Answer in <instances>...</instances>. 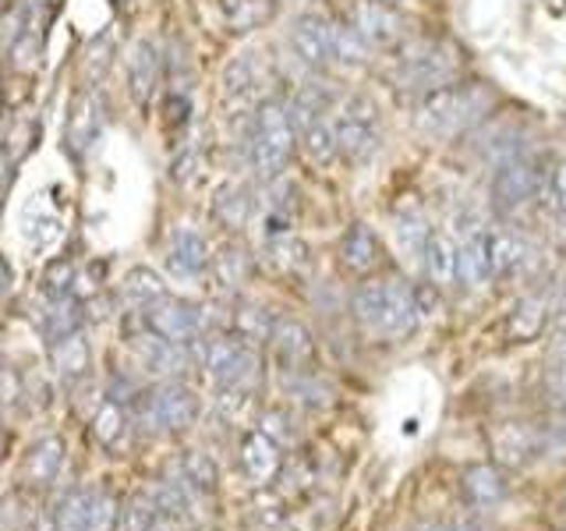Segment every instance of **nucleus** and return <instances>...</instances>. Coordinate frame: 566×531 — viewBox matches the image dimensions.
I'll return each instance as SVG.
<instances>
[{
    "mask_svg": "<svg viewBox=\"0 0 566 531\" xmlns=\"http://www.w3.org/2000/svg\"><path fill=\"white\" fill-rule=\"evenodd\" d=\"M548 315H553V301H548L545 294H524L517 305L510 309V319H506V333L510 341L517 344H531L538 341Z\"/></svg>",
    "mask_w": 566,
    "mask_h": 531,
    "instance_id": "5701e85b",
    "label": "nucleus"
},
{
    "mask_svg": "<svg viewBox=\"0 0 566 531\" xmlns=\"http://www.w3.org/2000/svg\"><path fill=\"white\" fill-rule=\"evenodd\" d=\"M492 280V256H489V227L474 235L457 238V283L460 288H482Z\"/></svg>",
    "mask_w": 566,
    "mask_h": 531,
    "instance_id": "6ab92c4d",
    "label": "nucleus"
},
{
    "mask_svg": "<svg viewBox=\"0 0 566 531\" xmlns=\"http://www.w3.org/2000/svg\"><path fill=\"white\" fill-rule=\"evenodd\" d=\"M93 433L103 447H117V442L124 439V433H128V415H124V407L117 400L99 404V412L93 418Z\"/></svg>",
    "mask_w": 566,
    "mask_h": 531,
    "instance_id": "37998d69",
    "label": "nucleus"
},
{
    "mask_svg": "<svg viewBox=\"0 0 566 531\" xmlns=\"http://www.w3.org/2000/svg\"><path fill=\"white\" fill-rule=\"evenodd\" d=\"M329 124H333V135H336V146H340L344 164L365 167L379 156L382 124H379V106L368 96H361V93L344 96L333 106Z\"/></svg>",
    "mask_w": 566,
    "mask_h": 531,
    "instance_id": "0eeeda50",
    "label": "nucleus"
},
{
    "mask_svg": "<svg viewBox=\"0 0 566 531\" xmlns=\"http://www.w3.org/2000/svg\"><path fill=\"white\" fill-rule=\"evenodd\" d=\"M407 531H453V528L442 524V521H424V524H415V528H407Z\"/></svg>",
    "mask_w": 566,
    "mask_h": 531,
    "instance_id": "3c124183",
    "label": "nucleus"
},
{
    "mask_svg": "<svg viewBox=\"0 0 566 531\" xmlns=\"http://www.w3.org/2000/svg\"><path fill=\"white\" fill-rule=\"evenodd\" d=\"M199 362L220 389H255L262 368L255 344L241 341L238 333H206L199 344Z\"/></svg>",
    "mask_w": 566,
    "mask_h": 531,
    "instance_id": "6e6552de",
    "label": "nucleus"
},
{
    "mask_svg": "<svg viewBox=\"0 0 566 531\" xmlns=\"http://www.w3.org/2000/svg\"><path fill=\"white\" fill-rule=\"evenodd\" d=\"M164 524V510L156 507L153 492H135L120 510V531H156Z\"/></svg>",
    "mask_w": 566,
    "mask_h": 531,
    "instance_id": "ea45409f",
    "label": "nucleus"
},
{
    "mask_svg": "<svg viewBox=\"0 0 566 531\" xmlns=\"http://www.w3.org/2000/svg\"><path fill=\"white\" fill-rule=\"evenodd\" d=\"M93 489H67L50 510V531H85Z\"/></svg>",
    "mask_w": 566,
    "mask_h": 531,
    "instance_id": "473e14b6",
    "label": "nucleus"
},
{
    "mask_svg": "<svg viewBox=\"0 0 566 531\" xmlns=\"http://www.w3.org/2000/svg\"><path fill=\"white\" fill-rule=\"evenodd\" d=\"M506 475L495 465H468L460 471V492H464V503L474 510H492L506 500Z\"/></svg>",
    "mask_w": 566,
    "mask_h": 531,
    "instance_id": "412c9836",
    "label": "nucleus"
},
{
    "mask_svg": "<svg viewBox=\"0 0 566 531\" xmlns=\"http://www.w3.org/2000/svg\"><path fill=\"white\" fill-rule=\"evenodd\" d=\"M8 61H11L14 71H22V75H29V71L40 67V61H43V32H40V25H35V18H29V22L11 35Z\"/></svg>",
    "mask_w": 566,
    "mask_h": 531,
    "instance_id": "2f4dec72",
    "label": "nucleus"
},
{
    "mask_svg": "<svg viewBox=\"0 0 566 531\" xmlns=\"http://www.w3.org/2000/svg\"><path fill=\"white\" fill-rule=\"evenodd\" d=\"M283 389L301 400V404H308V407H326L333 400V389L318 379V372H283Z\"/></svg>",
    "mask_w": 566,
    "mask_h": 531,
    "instance_id": "58836bf2",
    "label": "nucleus"
},
{
    "mask_svg": "<svg viewBox=\"0 0 566 531\" xmlns=\"http://www.w3.org/2000/svg\"><path fill=\"white\" fill-rule=\"evenodd\" d=\"M50 4H53V0H18V8H22L25 14H32V18L40 14V11H46Z\"/></svg>",
    "mask_w": 566,
    "mask_h": 531,
    "instance_id": "8fccbe9b",
    "label": "nucleus"
},
{
    "mask_svg": "<svg viewBox=\"0 0 566 531\" xmlns=\"http://www.w3.org/2000/svg\"><path fill=\"white\" fill-rule=\"evenodd\" d=\"M432 223H429V217L418 209V206H411V209H400L397 212V220H394V238H397V248L400 252L411 259V262H418L421 266V259H424V244H429V238H432Z\"/></svg>",
    "mask_w": 566,
    "mask_h": 531,
    "instance_id": "c85d7f7f",
    "label": "nucleus"
},
{
    "mask_svg": "<svg viewBox=\"0 0 566 531\" xmlns=\"http://www.w3.org/2000/svg\"><path fill=\"white\" fill-rule=\"evenodd\" d=\"M142 362H146L149 372H156L159 379H181L185 372L195 365L191 344H177V341H164V336L146 333L142 336Z\"/></svg>",
    "mask_w": 566,
    "mask_h": 531,
    "instance_id": "aec40b11",
    "label": "nucleus"
},
{
    "mask_svg": "<svg viewBox=\"0 0 566 531\" xmlns=\"http://www.w3.org/2000/svg\"><path fill=\"white\" fill-rule=\"evenodd\" d=\"M270 344L276 351L283 372H312L315 368V336L301 319L276 315Z\"/></svg>",
    "mask_w": 566,
    "mask_h": 531,
    "instance_id": "4468645a",
    "label": "nucleus"
},
{
    "mask_svg": "<svg viewBox=\"0 0 566 531\" xmlns=\"http://www.w3.org/2000/svg\"><path fill=\"white\" fill-rule=\"evenodd\" d=\"M495 88L485 82H450L415 100V132L432 142L464 138L492 117Z\"/></svg>",
    "mask_w": 566,
    "mask_h": 531,
    "instance_id": "f257e3e1",
    "label": "nucleus"
},
{
    "mask_svg": "<svg viewBox=\"0 0 566 531\" xmlns=\"http://www.w3.org/2000/svg\"><path fill=\"white\" fill-rule=\"evenodd\" d=\"M50 351H53V368H57L64 379H78L88 372V341H85V333L64 336V341L50 344Z\"/></svg>",
    "mask_w": 566,
    "mask_h": 531,
    "instance_id": "f704fd0d",
    "label": "nucleus"
},
{
    "mask_svg": "<svg viewBox=\"0 0 566 531\" xmlns=\"http://www.w3.org/2000/svg\"><path fill=\"white\" fill-rule=\"evenodd\" d=\"M344 100V93L336 88L333 82H326V79H308V82H301L297 88H294V96L287 100V114H291V121H294V128H297V135L305 132V128H312L315 121H323V117H329L333 114V106Z\"/></svg>",
    "mask_w": 566,
    "mask_h": 531,
    "instance_id": "2eb2a0df",
    "label": "nucleus"
},
{
    "mask_svg": "<svg viewBox=\"0 0 566 531\" xmlns=\"http://www.w3.org/2000/svg\"><path fill=\"white\" fill-rule=\"evenodd\" d=\"M259 433L262 436H270L276 447H297L301 442V433H297V425L287 412H280V407H270V412H262L259 415Z\"/></svg>",
    "mask_w": 566,
    "mask_h": 531,
    "instance_id": "c03bdc74",
    "label": "nucleus"
},
{
    "mask_svg": "<svg viewBox=\"0 0 566 531\" xmlns=\"http://www.w3.org/2000/svg\"><path fill=\"white\" fill-rule=\"evenodd\" d=\"M273 323H276V315L265 312L262 305H238L234 312H230V333H238L248 344L270 341Z\"/></svg>",
    "mask_w": 566,
    "mask_h": 531,
    "instance_id": "72a5a7b5",
    "label": "nucleus"
},
{
    "mask_svg": "<svg viewBox=\"0 0 566 531\" xmlns=\"http://www.w3.org/2000/svg\"><path fill=\"white\" fill-rule=\"evenodd\" d=\"M181 475H185V482L199 496H212V492H217V486H220L217 460H212L209 454H202V450H188L181 457Z\"/></svg>",
    "mask_w": 566,
    "mask_h": 531,
    "instance_id": "4c0bfd02",
    "label": "nucleus"
},
{
    "mask_svg": "<svg viewBox=\"0 0 566 531\" xmlns=\"http://www.w3.org/2000/svg\"><path fill=\"white\" fill-rule=\"evenodd\" d=\"M255 217V195L244 185H223L217 195H212V220H217L223 230H244Z\"/></svg>",
    "mask_w": 566,
    "mask_h": 531,
    "instance_id": "393cba45",
    "label": "nucleus"
},
{
    "mask_svg": "<svg viewBox=\"0 0 566 531\" xmlns=\"http://www.w3.org/2000/svg\"><path fill=\"white\" fill-rule=\"evenodd\" d=\"M43 330H46V341L57 344L71 333H82L85 330V305L78 294H61V298H50V305L43 312Z\"/></svg>",
    "mask_w": 566,
    "mask_h": 531,
    "instance_id": "bb28decb",
    "label": "nucleus"
},
{
    "mask_svg": "<svg viewBox=\"0 0 566 531\" xmlns=\"http://www.w3.org/2000/svg\"><path fill=\"white\" fill-rule=\"evenodd\" d=\"M209 262H212L209 244H206V238L199 235V230L177 227L170 235V248H167L170 273L181 277V280H195V277H202L209 270Z\"/></svg>",
    "mask_w": 566,
    "mask_h": 531,
    "instance_id": "a211bd4d",
    "label": "nucleus"
},
{
    "mask_svg": "<svg viewBox=\"0 0 566 531\" xmlns=\"http://www.w3.org/2000/svg\"><path fill=\"white\" fill-rule=\"evenodd\" d=\"M489 256H492V280H503L513 273H527L538 262V248L517 227H495L489 230Z\"/></svg>",
    "mask_w": 566,
    "mask_h": 531,
    "instance_id": "ddd939ff",
    "label": "nucleus"
},
{
    "mask_svg": "<svg viewBox=\"0 0 566 531\" xmlns=\"http://www.w3.org/2000/svg\"><path fill=\"white\" fill-rule=\"evenodd\" d=\"M563 500H566V492H563Z\"/></svg>",
    "mask_w": 566,
    "mask_h": 531,
    "instance_id": "5fc2aeb1",
    "label": "nucleus"
},
{
    "mask_svg": "<svg viewBox=\"0 0 566 531\" xmlns=\"http://www.w3.org/2000/svg\"><path fill=\"white\" fill-rule=\"evenodd\" d=\"M0 114H4V93H0Z\"/></svg>",
    "mask_w": 566,
    "mask_h": 531,
    "instance_id": "603ef678",
    "label": "nucleus"
},
{
    "mask_svg": "<svg viewBox=\"0 0 566 531\" xmlns=\"http://www.w3.org/2000/svg\"><path fill=\"white\" fill-rule=\"evenodd\" d=\"M265 85H270V67H265V58L255 50H244L223 67L220 93H223V103L255 111V106L262 103V88Z\"/></svg>",
    "mask_w": 566,
    "mask_h": 531,
    "instance_id": "f8f14e48",
    "label": "nucleus"
},
{
    "mask_svg": "<svg viewBox=\"0 0 566 531\" xmlns=\"http://www.w3.org/2000/svg\"><path fill=\"white\" fill-rule=\"evenodd\" d=\"M128 93L138 106H149V100L156 96L159 88V79H164V58H159V50L153 40H135L132 50H128Z\"/></svg>",
    "mask_w": 566,
    "mask_h": 531,
    "instance_id": "dca6fc26",
    "label": "nucleus"
},
{
    "mask_svg": "<svg viewBox=\"0 0 566 531\" xmlns=\"http://www.w3.org/2000/svg\"><path fill=\"white\" fill-rule=\"evenodd\" d=\"M142 326H146V333L164 336V341L195 344V341H202L209 330V312L202 305H195V301L164 294V298H156L153 305L142 309Z\"/></svg>",
    "mask_w": 566,
    "mask_h": 531,
    "instance_id": "9b49d317",
    "label": "nucleus"
},
{
    "mask_svg": "<svg viewBox=\"0 0 566 531\" xmlns=\"http://www.w3.org/2000/svg\"><path fill=\"white\" fill-rule=\"evenodd\" d=\"M120 524V507L111 492L93 489V500H88V521L85 531H114Z\"/></svg>",
    "mask_w": 566,
    "mask_h": 531,
    "instance_id": "a18cd8bd",
    "label": "nucleus"
},
{
    "mask_svg": "<svg viewBox=\"0 0 566 531\" xmlns=\"http://www.w3.org/2000/svg\"><path fill=\"white\" fill-rule=\"evenodd\" d=\"M287 43L294 50V58L308 71H326V67L358 71L371 58V50L361 43L358 32L318 11H305L294 18L287 29Z\"/></svg>",
    "mask_w": 566,
    "mask_h": 531,
    "instance_id": "f03ea898",
    "label": "nucleus"
},
{
    "mask_svg": "<svg viewBox=\"0 0 566 531\" xmlns=\"http://www.w3.org/2000/svg\"><path fill=\"white\" fill-rule=\"evenodd\" d=\"M209 270H212V277H217L220 291L238 294V291L244 288V283L252 280V273H255V259H252V252H248L244 244H223L220 252L212 256Z\"/></svg>",
    "mask_w": 566,
    "mask_h": 531,
    "instance_id": "a878e982",
    "label": "nucleus"
},
{
    "mask_svg": "<svg viewBox=\"0 0 566 531\" xmlns=\"http://www.w3.org/2000/svg\"><path fill=\"white\" fill-rule=\"evenodd\" d=\"M297 149V128L287 114V100L265 96L252 114H248L244 128V164L255 174V181L273 185L283 181L291 159Z\"/></svg>",
    "mask_w": 566,
    "mask_h": 531,
    "instance_id": "7ed1b4c3",
    "label": "nucleus"
},
{
    "mask_svg": "<svg viewBox=\"0 0 566 531\" xmlns=\"http://www.w3.org/2000/svg\"><path fill=\"white\" fill-rule=\"evenodd\" d=\"M297 138H301V146H305L308 159H312V164H318V167H329V164H336V159H340V146H336V135H333L329 117L315 121L312 128H305Z\"/></svg>",
    "mask_w": 566,
    "mask_h": 531,
    "instance_id": "c9c22d12",
    "label": "nucleus"
},
{
    "mask_svg": "<svg viewBox=\"0 0 566 531\" xmlns=\"http://www.w3.org/2000/svg\"><path fill=\"white\" fill-rule=\"evenodd\" d=\"M468 67V53L450 35H411L397 50L394 64V85L403 96H424L432 88H442L450 82H460Z\"/></svg>",
    "mask_w": 566,
    "mask_h": 531,
    "instance_id": "20e7f679",
    "label": "nucleus"
},
{
    "mask_svg": "<svg viewBox=\"0 0 566 531\" xmlns=\"http://www.w3.org/2000/svg\"><path fill=\"white\" fill-rule=\"evenodd\" d=\"M241 468L255 486H270L273 478L283 471V454L270 436H262L255 429L241 439Z\"/></svg>",
    "mask_w": 566,
    "mask_h": 531,
    "instance_id": "4be33fe9",
    "label": "nucleus"
},
{
    "mask_svg": "<svg viewBox=\"0 0 566 531\" xmlns=\"http://www.w3.org/2000/svg\"><path fill=\"white\" fill-rule=\"evenodd\" d=\"M135 415L149 433H185L199 418V397L181 379H164L135 397Z\"/></svg>",
    "mask_w": 566,
    "mask_h": 531,
    "instance_id": "1a4fd4ad",
    "label": "nucleus"
},
{
    "mask_svg": "<svg viewBox=\"0 0 566 531\" xmlns=\"http://www.w3.org/2000/svg\"><path fill=\"white\" fill-rule=\"evenodd\" d=\"M347 25L361 35L371 53H397L411 40V25L389 0H354Z\"/></svg>",
    "mask_w": 566,
    "mask_h": 531,
    "instance_id": "9d476101",
    "label": "nucleus"
},
{
    "mask_svg": "<svg viewBox=\"0 0 566 531\" xmlns=\"http://www.w3.org/2000/svg\"><path fill=\"white\" fill-rule=\"evenodd\" d=\"M545 389L556 407L566 412V330L548 347V365H545Z\"/></svg>",
    "mask_w": 566,
    "mask_h": 531,
    "instance_id": "79ce46f5",
    "label": "nucleus"
},
{
    "mask_svg": "<svg viewBox=\"0 0 566 531\" xmlns=\"http://www.w3.org/2000/svg\"><path fill=\"white\" fill-rule=\"evenodd\" d=\"M336 259H340L347 273L368 277L371 270H379V262H382V241L368 223H350L344 230L340 244H336Z\"/></svg>",
    "mask_w": 566,
    "mask_h": 531,
    "instance_id": "f3484780",
    "label": "nucleus"
},
{
    "mask_svg": "<svg viewBox=\"0 0 566 531\" xmlns=\"http://www.w3.org/2000/svg\"><path fill=\"white\" fill-rule=\"evenodd\" d=\"M545 167L535 153H513L492 167V181H489V206L495 217L503 220H517L524 209H531L542 199L545 188Z\"/></svg>",
    "mask_w": 566,
    "mask_h": 531,
    "instance_id": "423d86ee",
    "label": "nucleus"
},
{
    "mask_svg": "<svg viewBox=\"0 0 566 531\" xmlns=\"http://www.w3.org/2000/svg\"><path fill=\"white\" fill-rule=\"evenodd\" d=\"M103 128V106L96 100V93H78L75 103H71V114H67V146L75 153H85L93 142L99 138Z\"/></svg>",
    "mask_w": 566,
    "mask_h": 531,
    "instance_id": "b1692460",
    "label": "nucleus"
},
{
    "mask_svg": "<svg viewBox=\"0 0 566 531\" xmlns=\"http://www.w3.org/2000/svg\"><path fill=\"white\" fill-rule=\"evenodd\" d=\"M350 312L361 323V330L368 336H379V341H403V336H411L421 323L415 283H403V280L365 283V288L354 291Z\"/></svg>",
    "mask_w": 566,
    "mask_h": 531,
    "instance_id": "39448f33",
    "label": "nucleus"
},
{
    "mask_svg": "<svg viewBox=\"0 0 566 531\" xmlns=\"http://www.w3.org/2000/svg\"><path fill=\"white\" fill-rule=\"evenodd\" d=\"M64 471V442L57 436H46L32 447L29 454V478L35 486H50L57 482Z\"/></svg>",
    "mask_w": 566,
    "mask_h": 531,
    "instance_id": "7c9ffc66",
    "label": "nucleus"
},
{
    "mask_svg": "<svg viewBox=\"0 0 566 531\" xmlns=\"http://www.w3.org/2000/svg\"><path fill=\"white\" fill-rule=\"evenodd\" d=\"M11 283H14V273H11L8 259L0 256V298H8V294H11Z\"/></svg>",
    "mask_w": 566,
    "mask_h": 531,
    "instance_id": "09e8293b",
    "label": "nucleus"
},
{
    "mask_svg": "<svg viewBox=\"0 0 566 531\" xmlns=\"http://www.w3.org/2000/svg\"><path fill=\"white\" fill-rule=\"evenodd\" d=\"M120 291H124V298H128L132 305H138V309H146V305H153L156 298H164V294H167L164 280H159L153 270H146V266H138V270H132L128 277H124Z\"/></svg>",
    "mask_w": 566,
    "mask_h": 531,
    "instance_id": "a19ab883",
    "label": "nucleus"
},
{
    "mask_svg": "<svg viewBox=\"0 0 566 531\" xmlns=\"http://www.w3.org/2000/svg\"><path fill=\"white\" fill-rule=\"evenodd\" d=\"M0 18H4V0H0Z\"/></svg>",
    "mask_w": 566,
    "mask_h": 531,
    "instance_id": "864d4df0",
    "label": "nucleus"
},
{
    "mask_svg": "<svg viewBox=\"0 0 566 531\" xmlns=\"http://www.w3.org/2000/svg\"><path fill=\"white\" fill-rule=\"evenodd\" d=\"M262 256L280 273H301V270H308V262H312L305 238H297L294 230H283V235L265 238V252Z\"/></svg>",
    "mask_w": 566,
    "mask_h": 531,
    "instance_id": "c756f323",
    "label": "nucleus"
},
{
    "mask_svg": "<svg viewBox=\"0 0 566 531\" xmlns=\"http://www.w3.org/2000/svg\"><path fill=\"white\" fill-rule=\"evenodd\" d=\"M202 167H206L202 146H195V142H185V146L177 149L174 164H170V177H174L177 185H195L202 177Z\"/></svg>",
    "mask_w": 566,
    "mask_h": 531,
    "instance_id": "49530a36",
    "label": "nucleus"
},
{
    "mask_svg": "<svg viewBox=\"0 0 566 531\" xmlns=\"http://www.w3.org/2000/svg\"><path fill=\"white\" fill-rule=\"evenodd\" d=\"M421 270L436 288H450V283H457V241L447 235V230H432L429 244H424Z\"/></svg>",
    "mask_w": 566,
    "mask_h": 531,
    "instance_id": "cd10ccee",
    "label": "nucleus"
},
{
    "mask_svg": "<svg viewBox=\"0 0 566 531\" xmlns=\"http://www.w3.org/2000/svg\"><path fill=\"white\" fill-rule=\"evenodd\" d=\"M542 202L548 206V212H553L556 220H566V156L556 159L553 170L545 174Z\"/></svg>",
    "mask_w": 566,
    "mask_h": 531,
    "instance_id": "de8ad7c7",
    "label": "nucleus"
},
{
    "mask_svg": "<svg viewBox=\"0 0 566 531\" xmlns=\"http://www.w3.org/2000/svg\"><path fill=\"white\" fill-rule=\"evenodd\" d=\"M273 0H223V18L230 32H252L262 22H270Z\"/></svg>",
    "mask_w": 566,
    "mask_h": 531,
    "instance_id": "e433bc0d",
    "label": "nucleus"
}]
</instances>
